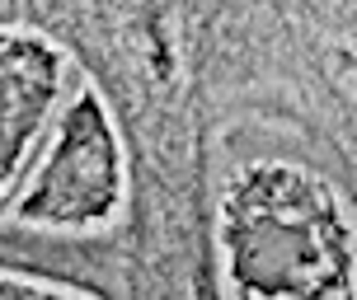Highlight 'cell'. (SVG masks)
<instances>
[{"mask_svg":"<svg viewBox=\"0 0 357 300\" xmlns=\"http://www.w3.org/2000/svg\"><path fill=\"white\" fill-rule=\"evenodd\" d=\"M202 300H357V174L301 136L226 145L202 193Z\"/></svg>","mask_w":357,"mask_h":300,"instance_id":"6da1fadb","label":"cell"},{"mask_svg":"<svg viewBox=\"0 0 357 300\" xmlns=\"http://www.w3.org/2000/svg\"><path fill=\"white\" fill-rule=\"evenodd\" d=\"M132 221V155L108 94L75 80L0 212V239L43 253H85Z\"/></svg>","mask_w":357,"mask_h":300,"instance_id":"7a4b0ae2","label":"cell"},{"mask_svg":"<svg viewBox=\"0 0 357 300\" xmlns=\"http://www.w3.org/2000/svg\"><path fill=\"white\" fill-rule=\"evenodd\" d=\"M71 52L33 24H0V212L71 94Z\"/></svg>","mask_w":357,"mask_h":300,"instance_id":"3957f363","label":"cell"},{"mask_svg":"<svg viewBox=\"0 0 357 300\" xmlns=\"http://www.w3.org/2000/svg\"><path fill=\"white\" fill-rule=\"evenodd\" d=\"M0 300H137L104 267L75 263V253H43L0 239Z\"/></svg>","mask_w":357,"mask_h":300,"instance_id":"277c9868","label":"cell"}]
</instances>
